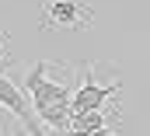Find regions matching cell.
<instances>
[{"instance_id": "1", "label": "cell", "mask_w": 150, "mask_h": 136, "mask_svg": "<svg viewBox=\"0 0 150 136\" xmlns=\"http://www.w3.org/2000/svg\"><path fill=\"white\" fill-rule=\"evenodd\" d=\"M25 94L49 136H70V98L77 87V63L35 59L25 73Z\"/></svg>"}, {"instance_id": "2", "label": "cell", "mask_w": 150, "mask_h": 136, "mask_svg": "<svg viewBox=\"0 0 150 136\" xmlns=\"http://www.w3.org/2000/svg\"><path fill=\"white\" fill-rule=\"evenodd\" d=\"M80 112H122V77L94 59L77 67V87L70 98V119Z\"/></svg>"}, {"instance_id": "3", "label": "cell", "mask_w": 150, "mask_h": 136, "mask_svg": "<svg viewBox=\"0 0 150 136\" xmlns=\"http://www.w3.org/2000/svg\"><path fill=\"white\" fill-rule=\"evenodd\" d=\"M91 21H94V7L87 0H38L42 32H84Z\"/></svg>"}, {"instance_id": "4", "label": "cell", "mask_w": 150, "mask_h": 136, "mask_svg": "<svg viewBox=\"0 0 150 136\" xmlns=\"http://www.w3.org/2000/svg\"><path fill=\"white\" fill-rule=\"evenodd\" d=\"M0 108H7L11 122L18 126V136H49L45 126L38 122L35 108L28 101V94H25V87H21L7 70H0Z\"/></svg>"}, {"instance_id": "5", "label": "cell", "mask_w": 150, "mask_h": 136, "mask_svg": "<svg viewBox=\"0 0 150 136\" xmlns=\"http://www.w3.org/2000/svg\"><path fill=\"white\" fill-rule=\"evenodd\" d=\"M122 122L119 112H80L70 119V136H80V133H91V129H105V126H115Z\"/></svg>"}, {"instance_id": "6", "label": "cell", "mask_w": 150, "mask_h": 136, "mask_svg": "<svg viewBox=\"0 0 150 136\" xmlns=\"http://www.w3.org/2000/svg\"><path fill=\"white\" fill-rule=\"evenodd\" d=\"M11 63V35L7 32H0V70Z\"/></svg>"}, {"instance_id": "7", "label": "cell", "mask_w": 150, "mask_h": 136, "mask_svg": "<svg viewBox=\"0 0 150 136\" xmlns=\"http://www.w3.org/2000/svg\"><path fill=\"white\" fill-rule=\"evenodd\" d=\"M80 136H119L115 126H105V129H91V133H80Z\"/></svg>"}]
</instances>
